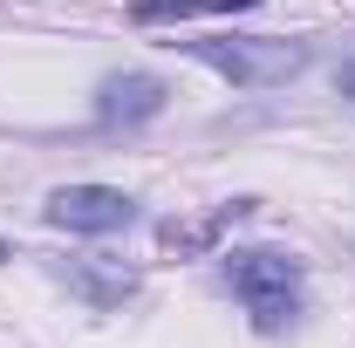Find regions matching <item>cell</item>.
Returning a JSON list of instances; mask_svg holds the SVG:
<instances>
[{
    "label": "cell",
    "instance_id": "7a4b0ae2",
    "mask_svg": "<svg viewBox=\"0 0 355 348\" xmlns=\"http://www.w3.org/2000/svg\"><path fill=\"white\" fill-rule=\"evenodd\" d=\"M225 287L239 294V307L253 314L260 335H280L301 314V260L273 253V246H239L225 253Z\"/></svg>",
    "mask_w": 355,
    "mask_h": 348
},
{
    "label": "cell",
    "instance_id": "6da1fadb",
    "mask_svg": "<svg viewBox=\"0 0 355 348\" xmlns=\"http://www.w3.org/2000/svg\"><path fill=\"white\" fill-rule=\"evenodd\" d=\"M171 48L219 69L232 89H280L308 69V42H280V35H205V42H171Z\"/></svg>",
    "mask_w": 355,
    "mask_h": 348
},
{
    "label": "cell",
    "instance_id": "9c48e42d",
    "mask_svg": "<svg viewBox=\"0 0 355 348\" xmlns=\"http://www.w3.org/2000/svg\"><path fill=\"white\" fill-rule=\"evenodd\" d=\"M0 260H14V253H7V246H0Z\"/></svg>",
    "mask_w": 355,
    "mask_h": 348
},
{
    "label": "cell",
    "instance_id": "277c9868",
    "mask_svg": "<svg viewBox=\"0 0 355 348\" xmlns=\"http://www.w3.org/2000/svg\"><path fill=\"white\" fill-rule=\"evenodd\" d=\"M164 103H171V89L157 76H144V69H123V76H103L96 82V116L110 130H137V123L164 116Z\"/></svg>",
    "mask_w": 355,
    "mask_h": 348
},
{
    "label": "cell",
    "instance_id": "5b68a950",
    "mask_svg": "<svg viewBox=\"0 0 355 348\" xmlns=\"http://www.w3.org/2000/svg\"><path fill=\"white\" fill-rule=\"evenodd\" d=\"M253 205H260V198H225V205H212L205 218H157V246L178 253V260H198V253H212Z\"/></svg>",
    "mask_w": 355,
    "mask_h": 348
},
{
    "label": "cell",
    "instance_id": "8992f818",
    "mask_svg": "<svg viewBox=\"0 0 355 348\" xmlns=\"http://www.w3.org/2000/svg\"><path fill=\"white\" fill-rule=\"evenodd\" d=\"M48 273L69 294H83L89 307H123L137 294V266H123V260H48Z\"/></svg>",
    "mask_w": 355,
    "mask_h": 348
},
{
    "label": "cell",
    "instance_id": "ba28073f",
    "mask_svg": "<svg viewBox=\"0 0 355 348\" xmlns=\"http://www.w3.org/2000/svg\"><path fill=\"white\" fill-rule=\"evenodd\" d=\"M342 89H355V69H342Z\"/></svg>",
    "mask_w": 355,
    "mask_h": 348
},
{
    "label": "cell",
    "instance_id": "3957f363",
    "mask_svg": "<svg viewBox=\"0 0 355 348\" xmlns=\"http://www.w3.org/2000/svg\"><path fill=\"white\" fill-rule=\"evenodd\" d=\"M48 225H62V232H123L137 218V198L130 191H116V184H55L42 205Z\"/></svg>",
    "mask_w": 355,
    "mask_h": 348
},
{
    "label": "cell",
    "instance_id": "52a82bcc",
    "mask_svg": "<svg viewBox=\"0 0 355 348\" xmlns=\"http://www.w3.org/2000/svg\"><path fill=\"white\" fill-rule=\"evenodd\" d=\"M266 0H130L137 21H198V14H246Z\"/></svg>",
    "mask_w": 355,
    "mask_h": 348
}]
</instances>
